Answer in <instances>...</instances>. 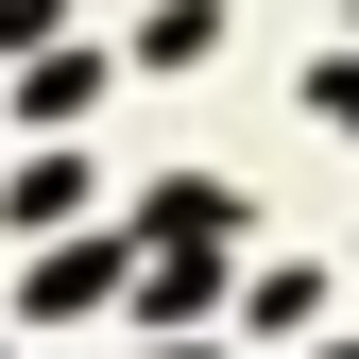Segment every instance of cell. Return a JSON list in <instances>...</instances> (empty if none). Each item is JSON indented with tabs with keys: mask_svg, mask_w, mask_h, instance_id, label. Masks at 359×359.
<instances>
[{
	"mask_svg": "<svg viewBox=\"0 0 359 359\" xmlns=\"http://www.w3.org/2000/svg\"><path fill=\"white\" fill-rule=\"evenodd\" d=\"M137 240H154V257H137L154 308H205V291H222V240H240V189H154Z\"/></svg>",
	"mask_w": 359,
	"mask_h": 359,
	"instance_id": "obj_1",
	"label": "cell"
},
{
	"mask_svg": "<svg viewBox=\"0 0 359 359\" xmlns=\"http://www.w3.org/2000/svg\"><path fill=\"white\" fill-rule=\"evenodd\" d=\"M120 291V240H69V257H34V325H69V308H103Z\"/></svg>",
	"mask_w": 359,
	"mask_h": 359,
	"instance_id": "obj_2",
	"label": "cell"
},
{
	"mask_svg": "<svg viewBox=\"0 0 359 359\" xmlns=\"http://www.w3.org/2000/svg\"><path fill=\"white\" fill-rule=\"evenodd\" d=\"M103 86H120L103 52H34V86H18V120H34V137H52V120H86V103H103Z\"/></svg>",
	"mask_w": 359,
	"mask_h": 359,
	"instance_id": "obj_3",
	"label": "cell"
},
{
	"mask_svg": "<svg viewBox=\"0 0 359 359\" xmlns=\"http://www.w3.org/2000/svg\"><path fill=\"white\" fill-rule=\"evenodd\" d=\"M137 52H154V69H205V52H222V0H154Z\"/></svg>",
	"mask_w": 359,
	"mask_h": 359,
	"instance_id": "obj_4",
	"label": "cell"
},
{
	"mask_svg": "<svg viewBox=\"0 0 359 359\" xmlns=\"http://www.w3.org/2000/svg\"><path fill=\"white\" fill-rule=\"evenodd\" d=\"M308 103H325V120H359V69H308Z\"/></svg>",
	"mask_w": 359,
	"mask_h": 359,
	"instance_id": "obj_5",
	"label": "cell"
},
{
	"mask_svg": "<svg viewBox=\"0 0 359 359\" xmlns=\"http://www.w3.org/2000/svg\"><path fill=\"white\" fill-rule=\"evenodd\" d=\"M0 34H52V0H0Z\"/></svg>",
	"mask_w": 359,
	"mask_h": 359,
	"instance_id": "obj_6",
	"label": "cell"
},
{
	"mask_svg": "<svg viewBox=\"0 0 359 359\" xmlns=\"http://www.w3.org/2000/svg\"><path fill=\"white\" fill-rule=\"evenodd\" d=\"M154 359H205V342H154Z\"/></svg>",
	"mask_w": 359,
	"mask_h": 359,
	"instance_id": "obj_7",
	"label": "cell"
},
{
	"mask_svg": "<svg viewBox=\"0 0 359 359\" xmlns=\"http://www.w3.org/2000/svg\"><path fill=\"white\" fill-rule=\"evenodd\" d=\"M342 359H359V342H342Z\"/></svg>",
	"mask_w": 359,
	"mask_h": 359,
	"instance_id": "obj_8",
	"label": "cell"
}]
</instances>
